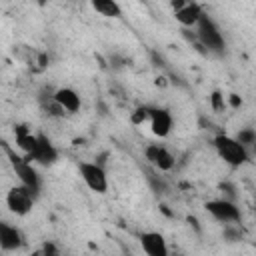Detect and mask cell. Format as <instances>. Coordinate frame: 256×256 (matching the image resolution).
Returning a JSON list of instances; mask_svg holds the SVG:
<instances>
[{
	"mask_svg": "<svg viewBox=\"0 0 256 256\" xmlns=\"http://www.w3.org/2000/svg\"><path fill=\"white\" fill-rule=\"evenodd\" d=\"M214 148H216L218 156H220L228 166H232V168L244 166V164L248 162V158H250L248 150H246L236 138H232V136H228V134H216V136H214Z\"/></svg>",
	"mask_w": 256,
	"mask_h": 256,
	"instance_id": "cell-1",
	"label": "cell"
},
{
	"mask_svg": "<svg viewBox=\"0 0 256 256\" xmlns=\"http://www.w3.org/2000/svg\"><path fill=\"white\" fill-rule=\"evenodd\" d=\"M198 40L212 52H224V36L220 32V28L216 26V22L208 16V14H202V18L198 20Z\"/></svg>",
	"mask_w": 256,
	"mask_h": 256,
	"instance_id": "cell-2",
	"label": "cell"
},
{
	"mask_svg": "<svg viewBox=\"0 0 256 256\" xmlns=\"http://www.w3.org/2000/svg\"><path fill=\"white\" fill-rule=\"evenodd\" d=\"M78 174L84 180V184L96 192V194H104L108 190V176L104 172V168L96 162H80L78 164Z\"/></svg>",
	"mask_w": 256,
	"mask_h": 256,
	"instance_id": "cell-3",
	"label": "cell"
},
{
	"mask_svg": "<svg viewBox=\"0 0 256 256\" xmlns=\"http://www.w3.org/2000/svg\"><path fill=\"white\" fill-rule=\"evenodd\" d=\"M6 208L16 216H28L34 208V194L22 184L12 186L6 192Z\"/></svg>",
	"mask_w": 256,
	"mask_h": 256,
	"instance_id": "cell-4",
	"label": "cell"
},
{
	"mask_svg": "<svg viewBox=\"0 0 256 256\" xmlns=\"http://www.w3.org/2000/svg\"><path fill=\"white\" fill-rule=\"evenodd\" d=\"M204 208L208 210V214H212V218H216L222 224H236V222H240V208L232 200H228V198L208 200L204 204Z\"/></svg>",
	"mask_w": 256,
	"mask_h": 256,
	"instance_id": "cell-5",
	"label": "cell"
},
{
	"mask_svg": "<svg viewBox=\"0 0 256 256\" xmlns=\"http://www.w3.org/2000/svg\"><path fill=\"white\" fill-rule=\"evenodd\" d=\"M8 156H10V160H12V168H14L16 176L20 178L22 186H24V188H28V190L36 196V194H38V190H40V176H38V172L32 168V164H30L26 158L14 156L10 150H8Z\"/></svg>",
	"mask_w": 256,
	"mask_h": 256,
	"instance_id": "cell-6",
	"label": "cell"
},
{
	"mask_svg": "<svg viewBox=\"0 0 256 256\" xmlns=\"http://www.w3.org/2000/svg\"><path fill=\"white\" fill-rule=\"evenodd\" d=\"M144 156H146V160H148L156 170H160V172H170V170L174 168V164H176L174 154H172L168 148H164L162 144H148V146L144 148Z\"/></svg>",
	"mask_w": 256,
	"mask_h": 256,
	"instance_id": "cell-7",
	"label": "cell"
},
{
	"mask_svg": "<svg viewBox=\"0 0 256 256\" xmlns=\"http://www.w3.org/2000/svg\"><path fill=\"white\" fill-rule=\"evenodd\" d=\"M26 160H34L38 164L50 166L58 160V150L54 148V144L44 136V134H36V146L34 150L26 156Z\"/></svg>",
	"mask_w": 256,
	"mask_h": 256,
	"instance_id": "cell-8",
	"label": "cell"
},
{
	"mask_svg": "<svg viewBox=\"0 0 256 256\" xmlns=\"http://www.w3.org/2000/svg\"><path fill=\"white\" fill-rule=\"evenodd\" d=\"M202 14H204V10L196 2H178V4H174V18H176L178 24H182L186 28L196 26L198 20L202 18Z\"/></svg>",
	"mask_w": 256,
	"mask_h": 256,
	"instance_id": "cell-9",
	"label": "cell"
},
{
	"mask_svg": "<svg viewBox=\"0 0 256 256\" xmlns=\"http://www.w3.org/2000/svg\"><path fill=\"white\" fill-rule=\"evenodd\" d=\"M140 246L146 256H170L166 238L160 232H142L140 234Z\"/></svg>",
	"mask_w": 256,
	"mask_h": 256,
	"instance_id": "cell-10",
	"label": "cell"
},
{
	"mask_svg": "<svg viewBox=\"0 0 256 256\" xmlns=\"http://www.w3.org/2000/svg\"><path fill=\"white\" fill-rule=\"evenodd\" d=\"M150 130L154 136L158 138H166L170 132H172V114L166 110V108H152V114H150Z\"/></svg>",
	"mask_w": 256,
	"mask_h": 256,
	"instance_id": "cell-11",
	"label": "cell"
},
{
	"mask_svg": "<svg viewBox=\"0 0 256 256\" xmlns=\"http://www.w3.org/2000/svg\"><path fill=\"white\" fill-rule=\"evenodd\" d=\"M54 102L60 106V110H62V112H70V114L78 112V110H80V106H82L80 94H78L74 88H68V86L54 90Z\"/></svg>",
	"mask_w": 256,
	"mask_h": 256,
	"instance_id": "cell-12",
	"label": "cell"
},
{
	"mask_svg": "<svg viewBox=\"0 0 256 256\" xmlns=\"http://www.w3.org/2000/svg\"><path fill=\"white\" fill-rule=\"evenodd\" d=\"M22 244H24V238H22L20 230L14 228L12 224L0 220V248L6 252H12V250L22 248Z\"/></svg>",
	"mask_w": 256,
	"mask_h": 256,
	"instance_id": "cell-13",
	"label": "cell"
},
{
	"mask_svg": "<svg viewBox=\"0 0 256 256\" xmlns=\"http://www.w3.org/2000/svg\"><path fill=\"white\" fill-rule=\"evenodd\" d=\"M92 8L102 14V16H108V18H118L122 16V8L114 2V0H94L92 2Z\"/></svg>",
	"mask_w": 256,
	"mask_h": 256,
	"instance_id": "cell-14",
	"label": "cell"
},
{
	"mask_svg": "<svg viewBox=\"0 0 256 256\" xmlns=\"http://www.w3.org/2000/svg\"><path fill=\"white\" fill-rule=\"evenodd\" d=\"M16 144H18V148L28 156V154L34 150V146H36V136L30 134L28 130L18 128V130H16Z\"/></svg>",
	"mask_w": 256,
	"mask_h": 256,
	"instance_id": "cell-15",
	"label": "cell"
},
{
	"mask_svg": "<svg viewBox=\"0 0 256 256\" xmlns=\"http://www.w3.org/2000/svg\"><path fill=\"white\" fill-rule=\"evenodd\" d=\"M150 114H152V108L150 106H138L132 114H130V122L132 124H144L150 120Z\"/></svg>",
	"mask_w": 256,
	"mask_h": 256,
	"instance_id": "cell-16",
	"label": "cell"
},
{
	"mask_svg": "<svg viewBox=\"0 0 256 256\" xmlns=\"http://www.w3.org/2000/svg\"><path fill=\"white\" fill-rule=\"evenodd\" d=\"M236 140H238V142H240V144H242V146L248 150V148H250V146L256 142V132H254L252 128H244V130H240V132H238Z\"/></svg>",
	"mask_w": 256,
	"mask_h": 256,
	"instance_id": "cell-17",
	"label": "cell"
},
{
	"mask_svg": "<svg viewBox=\"0 0 256 256\" xmlns=\"http://www.w3.org/2000/svg\"><path fill=\"white\" fill-rule=\"evenodd\" d=\"M210 106H212L214 112H222V110H224L226 102H224V94H222L220 90H214V92H212V96H210Z\"/></svg>",
	"mask_w": 256,
	"mask_h": 256,
	"instance_id": "cell-18",
	"label": "cell"
},
{
	"mask_svg": "<svg viewBox=\"0 0 256 256\" xmlns=\"http://www.w3.org/2000/svg\"><path fill=\"white\" fill-rule=\"evenodd\" d=\"M38 256H60V250L56 248L54 242H44L42 250L38 252Z\"/></svg>",
	"mask_w": 256,
	"mask_h": 256,
	"instance_id": "cell-19",
	"label": "cell"
}]
</instances>
